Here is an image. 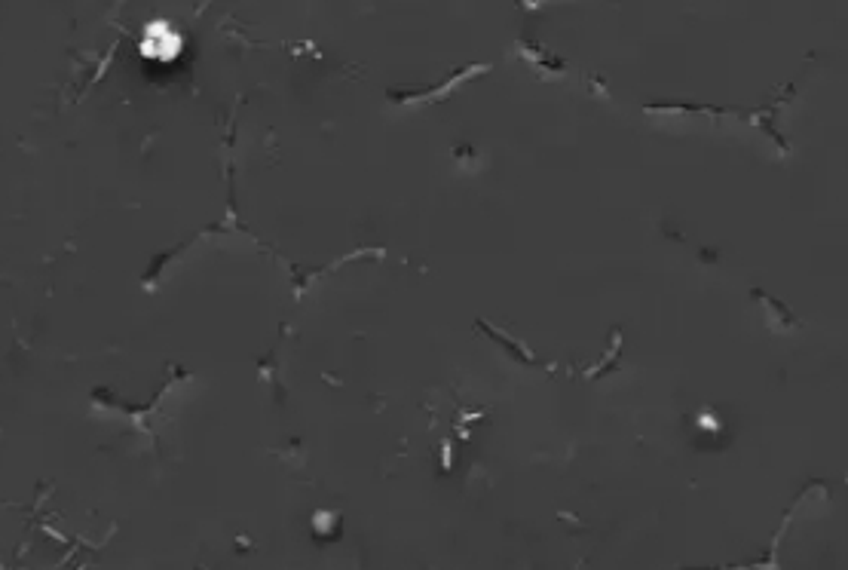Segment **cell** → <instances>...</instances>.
<instances>
[{
  "instance_id": "6da1fadb",
  "label": "cell",
  "mask_w": 848,
  "mask_h": 570,
  "mask_svg": "<svg viewBox=\"0 0 848 570\" xmlns=\"http://www.w3.org/2000/svg\"><path fill=\"white\" fill-rule=\"evenodd\" d=\"M141 53L154 62H172L181 53V37L172 25L166 22H154L144 28V40H141Z\"/></svg>"
}]
</instances>
